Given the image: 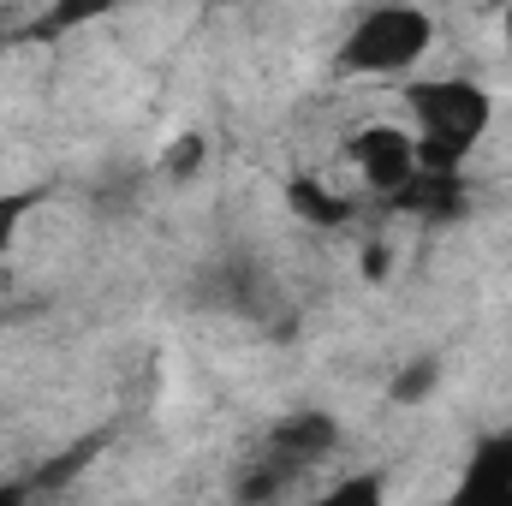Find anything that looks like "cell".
<instances>
[{
  "mask_svg": "<svg viewBox=\"0 0 512 506\" xmlns=\"http://www.w3.org/2000/svg\"><path fill=\"white\" fill-rule=\"evenodd\" d=\"M280 197H286L292 221H304L310 233H346L358 221V197L340 191V185H328V179H316V173H292L280 185Z\"/></svg>",
  "mask_w": 512,
  "mask_h": 506,
  "instance_id": "7",
  "label": "cell"
},
{
  "mask_svg": "<svg viewBox=\"0 0 512 506\" xmlns=\"http://www.w3.org/2000/svg\"><path fill=\"white\" fill-rule=\"evenodd\" d=\"M346 161H352L358 185H364L370 197H382V203H399V197L423 179V167H417V137L405 131V120H370V126H358L346 137Z\"/></svg>",
  "mask_w": 512,
  "mask_h": 506,
  "instance_id": "3",
  "label": "cell"
},
{
  "mask_svg": "<svg viewBox=\"0 0 512 506\" xmlns=\"http://www.w3.org/2000/svg\"><path fill=\"white\" fill-rule=\"evenodd\" d=\"M340 441H346V429H340V417L334 411H322V405H298V411H286V417H274L268 429H262V441L256 447H268L274 459H286L292 471H322L334 453H340Z\"/></svg>",
  "mask_w": 512,
  "mask_h": 506,
  "instance_id": "4",
  "label": "cell"
},
{
  "mask_svg": "<svg viewBox=\"0 0 512 506\" xmlns=\"http://www.w3.org/2000/svg\"><path fill=\"white\" fill-rule=\"evenodd\" d=\"M298 506H393V489H387V471H346Z\"/></svg>",
  "mask_w": 512,
  "mask_h": 506,
  "instance_id": "8",
  "label": "cell"
},
{
  "mask_svg": "<svg viewBox=\"0 0 512 506\" xmlns=\"http://www.w3.org/2000/svg\"><path fill=\"white\" fill-rule=\"evenodd\" d=\"M441 506H512V423L507 429H483L453 477V489Z\"/></svg>",
  "mask_w": 512,
  "mask_h": 506,
  "instance_id": "5",
  "label": "cell"
},
{
  "mask_svg": "<svg viewBox=\"0 0 512 506\" xmlns=\"http://www.w3.org/2000/svg\"><path fill=\"white\" fill-rule=\"evenodd\" d=\"M441 376H447V358H441V352H417L411 364L393 370V387H387V393H393V405H423V399L441 387Z\"/></svg>",
  "mask_w": 512,
  "mask_h": 506,
  "instance_id": "9",
  "label": "cell"
},
{
  "mask_svg": "<svg viewBox=\"0 0 512 506\" xmlns=\"http://www.w3.org/2000/svg\"><path fill=\"white\" fill-rule=\"evenodd\" d=\"M42 197H48V191H0V256L18 245V233H24V221L42 209Z\"/></svg>",
  "mask_w": 512,
  "mask_h": 506,
  "instance_id": "10",
  "label": "cell"
},
{
  "mask_svg": "<svg viewBox=\"0 0 512 506\" xmlns=\"http://www.w3.org/2000/svg\"><path fill=\"white\" fill-rule=\"evenodd\" d=\"M0 506H36V483L30 477H0Z\"/></svg>",
  "mask_w": 512,
  "mask_h": 506,
  "instance_id": "11",
  "label": "cell"
},
{
  "mask_svg": "<svg viewBox=\"0 0 512 506\" xmlns=\"http://www.w3.org/2000/svg\"><path fill=\"white\" fill-rule=\"evenodd\" d=\"M298 489H304V471H292L286 459H274L268 447H251L233 477H227V495L233 506H298Z\"/></svg>",
  "mask_w": 512,
  "mask_h": 506,
  "instance_id": "6",
  "label": "cell"
},
{
  "mask_svg": "<svg viewBox=\"0 0 512 506\" xmlns=\"http://www.w3.org/2000/svg\"><path fill=\"white\" fill-rule=\"evenodd\" d=\"M435 48V12L423 6H364L334 48L340 78H411Z\"/></svg>",
  "mask_w": 512,
  "mask_h": 506,
  "instance_id": "2",
  "label": "cell"
},
{
  "mask_svg": "<svg viewBox=\"0 0 512 506\" xmlns=\"http://www.w3.org/2000/svg\"><path fill=\"white\" fill-rule=\"evenodd\" d=\"M399 102H405V131L417 137L423 179H459L465 161L477 155V143L495 126V96L477 78H465V72L405 78Z\"/></svg>",
  "mask_w": 512,
  "mask_h": 506,
  "instance_id": "1",
  "label": "cell"
},
{
  "mask_svg": "<svg viewBox=\"0 0 512 506\" xmlns=\"http://www.w3.org/2000/svg\"><path fill=\"white\" fill-rule=\"evenodd\" d=\"M501 36H507V48H512V6L501 12Z\"/></svg>",
  "mask_w": 512,
  "mask_h": 506,
  "instance_id": "12",
  "label": "cell"
}]
</instances>
